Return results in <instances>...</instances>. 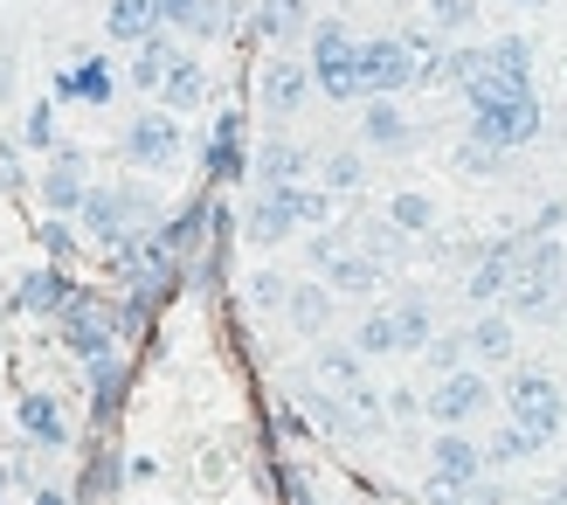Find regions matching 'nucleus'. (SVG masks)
<instances>
[{
    "label": "nucleus",
    "instance_id": "23",
    "mask_svg": "<svg viewBox=\"0 0 567 505\" xmlns=\"http://www.w3.org/2000/svg\"><path fill=\"white\" fill-rule=\"evenodd\" d=\"M284 319H291L298 340H319V332L332 326V291H326V285H291V298H284Z\"/></svg>",
    "mask_w": 567,
    "mask_h": 505
},
{
    "label": "nucleus",
    "instance_id": "10",
    "mask_svg": "<svg viewBox=\"0 0 567 505\" xmlns=\"http://www.w3.org/2000/svg\"><path fill=\"white\" fill-rule=\"evenodd\" d=\"M492 395L498 388L485 381V368H450V374H436V395H422V409H430L436 430H471L492 409Z\"/></svg>",
    "mask_w": 567,
    "mask_h": 505
},
{
    "label": "nucleus",
    "instance_id": "31",
    "mask_svg": "<svg viewBox=\"0 0 567 505\" xmlns=\"http://www.w3.org/2000/svg\"><path fill=\"white\" fill-rule=\"evenodd\" d=\"M353 347H360L367 360H381V353H402V332H394V305H388V312H367V319L353 326Z\"/></svg>",
    "mask_w": 567,
    "mask_h": 505
},
{
    "label": "nucleus",
    "instance_id": "8",
    "mask_svg": "<svg viewBox=\"0 0 567 505\" xmlns=\"http://www.w3.org/2000/svg\"><path fill=\"white\" fill-rule=\"evenodd\" d=\"M118 340H125V319L111 312L104 298H91V291H70V305H63V347L91 368V360H111L118 353Z\"/></svg>",
    "mask_w": 567,
    "mask_h": 505
},
{
    "label": "nucleus",
    "instance_id": "40",
    "mask_svg": "<svg viewBox=\"0 0 567 505\" xmlns=\"http://www.w3.org/2000/svg\"><path fill=\"white\" fill-rule=\"evenodd\" d=\"M111 485H118V464H111V451L91 457V478H83V498H104Z\"/></svg>",
    "mask_w": 567,
    "mask_h": 505
},
{
    "label": "nucleus",
    "instance_id": "30",
    "mask_svg": "<svg viewBox=\"0 0 567 505\" xmlns=\"http://www.w3.org/2000/svg\"><path fill=\"white\" fill-rule=\"evenodd\" d=\"M353 243H360L381 270H394V264L409 257V229H394V221H353Z\"/></svg>",
    "mask_w": 567,
    "mask_h": 505
},
{
    "label": "nucleus",
    "instance_id": "22",
    "mask_svg": "<svg viewBox=\"0 0 567 505\" xmlns=\"http://www.w3.org/2000/svg\"><path fill=\"white\" fill-rule=\"evenodd\" d=\"M83 194H91V181H83V159H76V153H55V166L42 174V202H49L55 215H76Z\"/></svg>",
    "mask_w": 567,
    "mask_h": 505
},
{
    "label": "nucleus",
    "instance_id": "32",
    "mask_svg": "<svg viewBox=\"0 0 567 505\" xmlns=\"http://www.w3.org/2000/svg\"><path fill=\"white\" fill-rule=\"evenodd\" d=\"M533 451H540V443H533L519 423H505V430H492V443H485V464H492V471H505V464H526Z\"/></svg>",
    "mask_w": 567,
    "mask_h": 505
},
{
    "label": "nucleus",
    "instance_id": "42",
    "mask_svg": "<svg viewBox=\"0 0 567 505\" xmlns=\"http://www.w3.org/2000/svg\"><path fill=\"white\" fill-rule=\"evenodd\" d=\"M388 415H394V423H409V415H422V395H409V388H388Z\"/></svg>",
    "mask_w": 567,
    "mask_h": 505
},
{
    "label": "nucleus",
    "instance_id": "17",
    "mask_svg": "<svg viewBox=\"0 0 567 505\" xmlns=\"http://www.w3.org/2000/svg\"><path fill=\"white\" fill-rule=\"evenodd\" d=\"M249 174H257V187H284V181H305L311 174V153L298 146V138L270 132L257 153H249Z\"/></svg>",
    "mask_w": 567,
    "mask_h": 505
},
{
    "label": "nucleus",
    "instance_id": "44",
    "mask_svg": "<svg viewBox=\"0 0 567 505\" xmlns=\"http://www.w3.org/2000/svg\"><path fill=\"white\" fill-rule=\"evenodd\" d=\"M35 505H70V498H63V492H42V498H35Z\"/></svg>",
    "mask_w": 567,
    "mask_h": 505
},
{
    "label": "nucleus",
    "instance_id": "1",
    "mask_svg": "<svg viewBox=\"0 0 567 505\" xmlns=\"http://www.w3.org/2000/svg\"><path fill=\"white\" fill-rule=\"evenodd\" d=\"M298 229H332V194L326 187H311V181H284V187H257L249 194V208H243V236L249 243H291Z\"/></svg>",
    "mask_w": 567,
    "mask_h": 505
},
{
    "label": "nucleus",
    "instance_id": "26",
    "mask_svg": "<svg viewBox=\"0 0 567 505\" xmlns=\"http://www.w3.org/2000/svg\"><path fill=\"white\" fill-rule=\"evenodd\" d=\"M63 97H83V104H104L111 91H118V76H111L104 55H76V63L63 70V83H55Z\"/></svg>",
    "mask_w": 567,
    "mask_h": 505
},
{
    "label": "nucleus",
    "instance_id": "12",
    "mask_svg": "<svg viewBox=\"0 0 567 505\" xmlns=\"http://www.w3.org/2000/svg\"><path fill=\"white\" fill-rule=\"evenodd\" d=\"M513 270H519V236H498L471 257V277H464V298L477 305V312H492V305H505V291H513Z\"/></svg>",
    "mask_w": 567,
    "mask_h": 505
},
{
    "label": "nucleus",
    "instance_id": "35",
    "mask_svg": "<svg viewBox=\"0 0 567 505\" xmlns=\"http://www.w3.org/2000/svg\"><path fill=\"white\" fill-rule=\"evenodd\" d=\"M118 388H125V368H118V353H111V360H91V395H97V409H104V415L125 402Z\"/></svg>",
    "mask_w": 567,
    "mask_h": 505
},
{
    "label": "nucleus",
    "instance_id": "25",
    "mask_svg": "<svg viewBox=\"0 0 567 505\" xmlns=\"http://www.w3.org/2000/svg\"><path fill=\"white\" fill-rule=\"evenodd\" d=\"M70 277L63 270H55V264H42V270H28L21 277V291H14V305H21V312H63V305H70Z\"/></svg>",
    "mask_w": 567,
    "mask_h": 505
},
{
    "label": "nucleus",
    "instance_id": "6",
    "mask_svg": "<svg viewBox=\"0 0 567 505\" xmlns=\"http://www.w3.org/2000/svg\"><path fill=\"white\" fill-rule=\"evenodd\" d=\"M505 423H519L533 443H540V451H547V443L567 430V395H560V381L554 374H513V381H505Z\"/></svg>",
    "mask_w": 567,
    "mask_h": 505
},
{
    "label": "nucleus",
    "instance_id": "15",
    "mask_svg": "<svg viewBox=\"0 0 567 505\" xmlns=\"http://www.w3.org/2000/svg\"><path fill=\"white\" fill-rule=\"evenodd\" d=\"M464 340H471V368H513V353H519L513 312H477L464 326Z\"/></svg>",
    "mask_w": 567,
    "mask_h": 505
},
{
    "label": "nucleus",
    "instance_id": "29",
    "mask_svg": "<svg viewBox=\"0 0 567 505\" xmlns=\"http://www.w3.org/2000/svg\"><path fill=\"white\" fill-rule=\"evenodd\" d=\"M394 332H402V353H430V340H436V312H430V298H422V291L394 298Z\"/></svg>",
    "mask_w": 567,
    "mask_h": 505
},
{
    "label": "nucleus",
    "instance_id": "37",
    "mask_svg": "<svg viewBox=\"0 0 567 505\" xmlns=\"http://www.w3.org/2000/svg\"><path fill=\"white\" fill-rule=\"evenodd\" d=\"M477 21V0H430V28L436 35H464Z\"/></svg>",
    "mask_w": 567,
    "mask_h": 505
},
{
    "label": "nucleus",
    "instance_id": "14",
    "mask_svg": "<svg viewBox=\"0 0 567 505\" xmlns=\"http://www.w3.org/2000/svg\"><path fill=\"white\" fill-rule=\"evenodd\" d=\"M311 91H319V83H311V63H298V55H270L264 76H257V97H264L270 118H298Z\"/></svg>",
    "mask_w": 567,
    "mask_h": 505
},
{
    "label": "nucleus",
    "instance_id": "39",
    "mask_svg": "<svg viewBox=\"0 0 567 505\" xmlns=\"http://www.w3.org/2000/svg\"><path fill=\"white\" fill-rule=\"evenodd\" d=\"M464 353H471L464 332H436V340H430V368H436V374H450V368H464Z\"/></svg>",
    "mask_w": 567,
    "mask_h": 505
},
{
    "label": "nucleus",
    "instance_id": "28",
    "mask_svg": "<svg viewBox=\"0 0 567 505\" xmlns=\"http://www.w3.org/2000/svg\"><path fill=\"white\" fill-rule=\"evenodd\" d=\"M208 174H215V181H243V174H249L243 118H215V138H208Z\"/></svg>",
    "mask_w": 567,
    "mask_h": 505
},
{
    "label": "nucleus",
    "instance_id": "24",
    "mask_svg": "<svg viewBox=\"0 0 567 505\" xmlns=\"http://www.w3.org/2000/svg\"><path fill=\"white\" fill-rule=\"evenodd\" d=\"M257 35L264 42H298V35H311V0H257Z\"/></svg>",
    "mask_w": 567,
    "mask_h": 505
},
{
    "label": "nucleus",
    "instance_id": "7",
    "mask_svg": "<svg viewBox=\"0 0 567 505\" xmlns=\"http://www.w3.org/2000/svg\"><path fill=\"white\" fill-rule=\"evenodd\" d=\"M311 83L332 97V104H353L360 97V42L347 21H311Z\"/></svg>",
    "mask_w": 567,
    "mask_h": 505
},
{
    "label": "nucleus",
    "instance_id": "9",
    "mask_svg": "<svg viewBox=\"0 0 567 505\" xmlns=\"http://www.w3.org/2000/svg\"><path fill=\"white\" fill-rule=\"evenodd\" d=\"M422 83V63L409 35H367L360 42V97H402Z\"/></svg>",
    "mask_w": 567,
    "mask_h": 505
},
{
    "label": "nucleus",
    "instance_id": "34",
    "mask_svg": "<svg viewBox=\"0 0 567 505\" xmlns=\"http://www.w3.org/2000/svg\"><path fill=\"white\" fill-rule=\"evenodd\" d=\"M367 187V159L360 153H332L326 159V194H360Z\"/></svg>",
    "mask_w": 567,
    "mask_h": 505
},
{
    "label": "nucleus",
    "instance_id": "11",
    "mask_svg": "<svg viewBox=\"0 0 567 505\" xmlns=\"http://www.w3.org/2000/svg\"><path fill=\"white\" fill-rule=\"evenodd\" d=\"M181 118L174 111H138V118L125 125V159H132V174H166V166L181 159Z\"/></svg>",
    "mask_w": 567,
    "mask_h": 505
},
{
    "label": "nucleus",
    "instance_id": "3",
    "mask_svg": "<svg viewBox=\"0 0 567 505\" xmlns=\"http://www.w3.org/2000/svg\"><path fill=\"white\" fill-rule=\"evenodd\" d=\"M76 215H83V236H91V243H104V249H125V243H138V236H153L159 202H153L146 187L118 181V187H91Z\"/></svg>",
    "mask_w": 567,
    "mask_h": 505
},
{
    "label": "nucleus",
    "instance_id": "2",
    "mask_svg": "<svg viewBox=\"0 0 567 505\" xmlns=\"http://www.w3.org/2000/svg\"><path fill=\"white\" fill-rule=\"evenodd\" d=\"M450 83L464 97H513L533 91V42L526 35H498L477 49H450Z\"/></svg>",
    "mask_w": 567,
    "mask_h": 505
},
{
    "label": "nucleus",
    "instance_id": "47",
    "mask_svg": "<svg viewBox=\"0 0 567 505\" xmlns=\"http://www.w3.org/2000/svg\"><path fill=\"white\" fill-rule=\"evenodd\" d=\"M560 498H567V485H560Z\"/></svg>",
    "mask_w": 567,
    "mask_h": 505
},
{
    "label": "nucleus",
    "instance_id": "5",
    "mask_svg": "<svg viewBox=\"0 0 567 505\" xmlns=\"http://www.w3.org/2000/svg\"><path fill=\"white\" fill-rule=\"evenodd\" d=\"M547 132V111L533 91H513V97H471V138H485L498 153H519Z\"/></svg>",
    "mask_w": 567,
    "mask_h": 505
},
{
    "label": "nucleus",
    "instance_id": "16",
    "mask_svg": "<svg viewBox=\"0 0 567 505\" xmlns=\"http://www.w3.org/2000/svg\"><path fill=\"white\" fill-rule=\"evenodd\" d=\"M311 381H319L326 395H353V388H367V353L353 340H326L311 353Z\"/></svg>",
    "mask_w": 567,
    "mask_h": 505
},
{
    "label": "nucleus",
    "instance_id": "13",
    "mask_svg": "<svg viewBox=\"0 0 567 505\" xmlns=\"http://www.w3.org/2000/svg\"><path fill=\"white\" fill-rule=\"evenodd\" d=\"M485 443H477L471 430H436V443H430V485H450V492H464V485H477L485 478Z\"/></svg>",
    "mask_w": 567,
    "mask_h": 505
},
{
    "label": "nucleus",
    "instance_id": "19",
    "mask_svg": "<svg viewBox=\"0 0 567 505\" xmlns=\"http://www.w3.org/2000/svg\"><path fill=\"white\" fill-rule=\"evenodd\" d=\"M360 138H367V146H381V153H402L409 138H415V125H409V111L394 104V97H367V111H360Z\"/></svg>",
    "mask_w": 567,
    "mask_h": 505
},
{
    "label": "nucleus",
    "instance_id": "45",
    "mask_svg": "<svg viewBox=\"0 0 567 505\" xmlns=\"http://www.w3.org/2000/svg\"><path fill=\"white\" fill-rule=\"evenodd\" d=\"M505 8H540V0H505Z\"/></svg>",
    "mask_w": 567,
    "mask_h": 505
},
{
    "label": "nucleus",
    "instance_id": "36",
    "mask_svg": "<svg viewBox=\"0 0 567 505\" xmlns=\"http://www.w3.org/2000/svg\"><path fill=\"white\" fill-rule=\"evenodd\" d=\"M284 298H291V277H277V270L249 277V312H284Z\"/></svg>",
    "mask_w": 567,
    "mask_h": 505
},
{
    "label": "nucleus",
    "instance_id": "43",
    "mask_svg": "<svg viewBox=\"0 0 567 505\" xmlns=\"http://www.w3.org/2000/svg\"><path fill=\"white\" fill-rule=\"evenodd\" d=\"M166 8V28H194V14H202V0H159Z\"/></svg>",
    "mask_w": 567,
    "mask_h": 505
},
{
    "label": "nucleus",
    "instance_id": "21",
    "mask_svg": "<svg viewBox=\"0 0 567 505\" xmlns=\"http://www.w3.org/2000/svg\"><path fill=\"white\" fill-rule=\"evenodd\" d=\"M181 63V49H174V35H153V42H138L132 49V63H125V76H132V91H146V97H159V83H166V70Z\"/></svg>",
    "mask_w": 567,
    "mask_h": 505
},
{
    "label": "nucleus",
    "instance_id": "4",
    "mask_svg": "<svg viewBox=\"0 0 567 505\" xmlns=\"http://www.w3.org/2000/svg\"><path fill=\"white\" fill-rule=\"evenodd\" d=\"M305 257H311V270H319V285H326L332 298H367V291L388 277V270L353 243V229H311Z\"/></svg>",
    "mask_w": 567,
    "mask_h": 505
},
{
    "label": "nucleus",
    "instance_id": "33",
    "mask_svg": "<svg viewBox=\"0 0 567 505\" xmlns=\"http://www.w3.org/2000/svg\"><path fill=\"white\" fill-rule=\"evenodd\" d=\"M388 221H394V229H409V236H422V229H436V202H430V194H394Z\"/></svg>",
    "mask_w": 567,
    "mask_h": 505
},
{
    "label": "nucleus",
    "instance_id": "38",
    "mask_svg": "<svg viewBox=\"0 0 567 505\" xmlns=\"http://www.w3.org/2000/svg\"><path fill=\"white\" fill-rule=\"evenodd\" d=\"M498 146H485V138H464V146H457V174H471V181H492L498 174Z\"/></svg>",
    "mask_w": 567,
    "mask_h": 505
},
{
    "label": "nucleus",
    "instance_id": "46",
    "mask_svg": "<svg viewBox=\"0 0 567 505\" xmlns=\"http://www.w3.org/2000/svg\"><path fill=\"white\" fill-rule=\"evenodd\" d=\"M0 498H8V464H0Z\"/></svg>",
    "mask_w": 567,
    "mask_h": 505
},
{
    "label": "nucleus",
    "instance_id": "20",
    "mask_svg": "<svg viewBox=\"0 0 567 505\" xmlns=\"http://www.w3.org/2000/svg\"><path fill=\"white\" fill-rule=\"evenodd\" d=\"M21 436L35 443V451H63L70 443V423H63V409H55V395H21Z\"/></svg>",
    "mask_w": 567,
    "mask_h": 505
},
{
    "label": "nucleus",
    "instance_id": "18",
    "mask_svg": "<svg viewBox=\"0 0 567 505\" xmlns=\"http://www.w3.org/2000/svg\"><path fill=\"white\" fill-rule=\"evenodd\" d=\"M104 28H111V42H153V35H166V8L159 0H111L104 8Z\"/></svg>",
    "mask_w": 567,
    "mask_h": 505
},
{
    "label": "nucleus",
    "instance_id": "41",
    "mask_svg": "<svg viewBox=\"0 0 567 505\" xmlns=\"http://www.w3.org/2000/svg\"><path fill=\"white\" fill-rule=\"evenodd\" d=\"M21 138H28V146H55V111L35 104V111H28V125H21Z\"/></svg>",
    "mask_w": 567,
    "mask_h": 505
},
{
    "label": "nucleus",
    "instance_id": "27",
    "mask_svg": "<svg viewBox=\"0 0 567 505\" xmlns=\"http://www.w3.org/2000/svg\"><path fill=\"white\" fill-rule=\"evenodd\" d=\"M202 97H208V70L181 49V63L166 70V83H159V104L166 111H202Z\"/></svg>",
    "mask_w": 567,
    "mask_h": 505
}]
</instances>
